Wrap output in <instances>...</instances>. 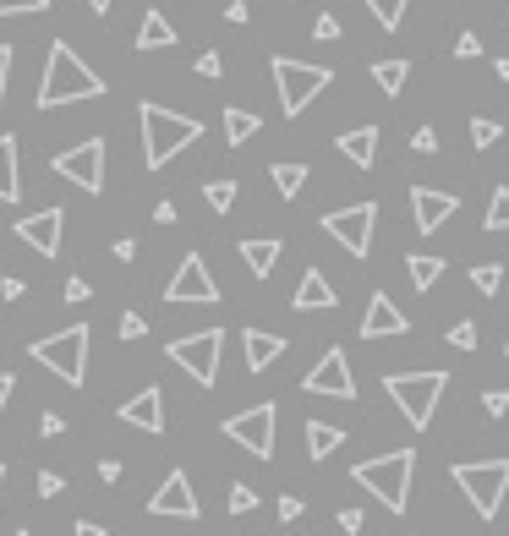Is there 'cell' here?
<instances>
[{"mask_svg": "<svg viewBox=\"0 0 509 536\" xmlns=\"http://www.w3.org/2000/svg\"><path fill=\"white\" fill-rule=\"evenodd\" d=\"M83 99H104V77L88 61H77V50L66 39H55L50 55H44V77H39L33 104L39 110H61V104H83Z\"/></svg>", "mask_w": 509, "mask_h": 536, "instance_id": "obj_1", "label": "cell"}, {"mask_svg": "<svg viewBox=\"0 0 509 536\" xmlns=\"http://www.w3.org/2000/svg\"><path fill=\"white\" fill-rule=\"evenodd\" d=\"M137 121H143V165L148 170H165L181 148H192L203 137V121L176 115L165 104H137Z\"/></svg>", "mask_w": 509, "mask_h": 536, "instance_id": "obj_2", "label": "cell"}, {"mask_svg": "<svg viewBox=\"0 0 509 536\" xmlns=\"http://www.w3.org/2000/svg\"><path fill=\"white\" fill-rule=\"evenodd\" d=\"M411 471H416V449H395V454H378V460L351 465L356 482H362L384 509H395V515H406V504H411Z\"/></svg>", "mask_w": 509, "mask_h": 536, "instance_id": "obj_3", "label": "cell"}, {"mask_svg": "<svg viewBox=\"0 0 509 536\" xmlns=\"http://www.w3.org/2000/svg\"><path fill=\"white\" fill-rule=\"evenodd\" d=\"M389 400L400 405V416H406L411 427H427L438 411V400H444L449 389V372H389L384 378Z\"/></svg>", "mask_w": 509, "mask_h": 536, "instance_id": "obj_4", "label": "cell"}, {"mask_svg": "<svg viewBox=\"0 0 509 536\" xmlns=\"http://www.w3.org/2000/svg\"><path fill=\"white\" fill-rule=\"evenodd\" d=\"M449 476H455V487L471 498V509L482 520H499L504 493H509V460H460Z\"/></svg>", "mask_w": 509, "mask_h": 536, "instance_id": "obj_5", "label": "cell"}, {"mask_svg": "<svg viewBox=\"0 0 509 536\" xmlns=\"http://www.w3.org/2000/svg\"><path fill=\"white\" fill-rule=\"evenodd\" d=\"M28 356L39 361L44 372H55L61 383H83L88 378V329L83 323H72V329H61V334H50V340H39V345H28Z\"/></svg>", "mask_w": 509, "mask_h": 536, "instance_id": "obj_6", "label": "cell"}, {"mask_svg": "<svg viewBox=\"0 0 509 536\" xmlns=\"http://www.w3.org/2000/svg\"><path fill=\"white\" fill-rule=\"evenodd\" d=\"M269 72H274V88H280V110L285 115H302L307 104L334 83L329 66H307V61H291V55H274Z\"/></svg>", "mask_w": 509, "mask_h": 536, "instance_id": "obj_7", "label": "cell"}, {"mask_svg": "<svg viewBox=\"0 0 509 536\" xmlns=\"http://www.w3.org/2000/svg\"><path fill=\"white\" fill-rule=\"evenodd\" d=\"M219 351H225V334H219V329H198V334H187V340L165 345V356L176 361L181 372H192L198 389H214V383H219Z\"/></svg>", "mask_w": 509, "mask_h": 536, "instance_id": "obj_8", "label": "cell"}, {"mask_svg": "<svg viewBox=\"0 0 509 536\" xmlns=\"http://www.w3.org/2000/svg\"><path fill=\"white\" fill-rule=\"evenodd\" d=\"M274 422H280V411H274V400H263V405H252V411L230 416L225 438H230V444H241L252 460H274Z\"/></svg>", "mask_w": 509, "mask_h": 536, "instance_id": "obj_9", "label": "cell"}, {"mask_svg": "<svg viewBox=\"0 0 509 536\" xmlns=\"http://www.w3.org/2000/svg\"><path fill=\"white\" fill-rule=\"evenodd\" d=\"M50 170H55L61 181L83 186L88 197H99V192H104V137H88V143H77V148H66V154H55Z\"/></svg>", "mask_w": 509, "mask_h": 536, "instance_id": "obj_10", "label": "cell"}, {"mask_svg": "<svg viewBox=\"0 0 509 536\" xmlns=\"http://www.w3.org/2000/svg\"><path fill=\"white\" fill-rule=\"evenodd\" d=\"M373 225H378V203H351V208L323 214V230H329L351 258H367V252H373Z\"/></svg>", "mask_w": 509, "mask_h": 536, "instance_id": "obj_11", "label": "cell"}, {"mask_svg": "<svg viewBox=\"0 0 509 536\" xmlns=\"http://www.w3.org/2000/svg\"><path fill=\"white\" fill-rule=\"evenodd\" d=\"M165 301H187V307H214L219 301V285H214V274H208V263L198 258V252L181 258L176 279L165 285Z\"/></svg>", "mask_w": 509, "mask_h": 536, "instance_id": "obj_12", "label": "cell"}, {"mask_svg": "<svg viewBox=\"0 0 509 536\" xmlns=\"http://www.w3.org/2000/svg\"><path fill=\"white\" fill-rule=\"evenodd\" d=\"M307 394H323V400H356V378H351V356L334 345V351H323V361L302 378Z\"/></svg>", "mask_w": 509, "mask_h": 536, "instance_id": "obj_13", "label": "cell"}, {"mask_svg": "<svg viewBox=\"0 0 509 536\" xmlns=\"http://www.w3.org/2000/svg\"><path fill=\"white\" fill-rule=\"evenodd\" d=\"M61 236H66V208H39V214L17 219V241H28L39 258H61Z\"/></svg>", "mask_w": 509, "mask_h": 536, "instance_id": "obj_14", "label": "cell"}, {"mask_svg": "<svg viewBox=\"0 0 509 536\" xmlns=\"http://www.w3.org/2000/svg\"><path fill=\"white\" fill-rule=\"evenodd\" d=\"M148 515H159V520H198V493H192V476H187V471H170L165 482L154 487V498H148Z\"/></svg>", "mask_w": 509, "mask_h": 536, "instance_id": "obj_15", "label": "cell"}, {"mask_svg": "<svg viewBox=\"0 0 509 536\" xmlns=\"http://www.w3.org/2000/svg\"><path fill=\"white\" fill-rule=\"evenodd\" d=\"M411 329V318L406 312L395 307V301L384 296V290H373V296H367V312H362V340H395V334H406Z\"/></svg>", "mask_w": 509, "mask_h": 536, "instance_id": "obj_16", "label": "cell"}, {"mask_svg": "<svg viewBox=\"0 0 509 536\" xmlns=\"http://www.w3.org/2000/svg\"><path fill=\"white\" fill-rule=\"evenodd\" d=\"M121 416L126 427H137V433H165V394L148 383V389H137L132 400H121Z\"/></svg>", "mask_w": 509, "mask_h": 536, "instance_id": "obj_17", "label": "cell"}, {"mask_svg": "<svg viewBox=\"0 0 509 536\" xmlns=\"http://www.w3.org/2000/svg\"><path fill=\"white\" fill-rule=\"evenodd\" d=\"M455 208H460L455 192H433V186H416L411 192V214H416V230H422V236H433Z\"/></svg>", "mask_w": 509, "mask_h": 536, "instance_id": "obj_18", "label": "cell"}, {"mask_svg": "<svg viewBox=\"0 0 509 536\" xmlns=\"http://www.w3.org/2000/svg\"><path fill=\"white\" fill-rule=\"evenodd\" d=\"M340 154L351 159L356 170H373V159H378V126H345V132H340Z\"/></svg>", "mask_w": 509, "mask_h": 536, "instance_id": "obj_19", "label": "cell"}, {"mask_svg": "<svg viewBox=\"0 0 509 536\" xmlns=\"http://www.w3.org/2000/svg\"><path fill=\"white\" fill-rule=\"evenodd\" d=\"M296 312H329L334 307V285L318 274V268H307L302 274V285H296V301H291Z\"/></svg>", "mask_w": 509, "mask_h": 536, "instance_id": "obj_20", "label": "cell"}, {"mask_svg": "<svg viewBox=\"0 0 509 536\" xmlns=\"http://www.w3.org/2000/svg\"><path fill=\"white\" fill-rule=\"evenodd\" d=\"M241 345H247V367L252 372L274 367V361L285 356V340H280V334H263V329H247V334H241Z\"/></svg>", "mask_w": 509, "mask_h": 536, "instance_id": "obj_21", "label": "cell"}, {"mask_svg": "<svg viewBox=\"0 0 509 536\" xmlns=\"http://www.w3.org/2000/svg\"><path fill=\"white\" fill-rule=\"evenodd\" d=\"M170 44H176L170 17H165V11H148L143 28H137V39H132V50H170Z\"/></svg>", "mask_w": 509, "mask_h": 536, "instance_id": "obj_22", "label": "cell"}, {"mask_svg": "<svg viewBox=\"0 0 509 536\" xmlns=\"http://www.w3.org/2000/svg\"><path fill=\"white\" fill-rule=\"evenodd\" d=\"M345 444V427H334V422H318V416H312L307 422V460H329L334 449Z\"/></svg>", "mask_w": 509, "mask_h": 536, "instance_id": "obj_23", "label": "cell"}, {"mask_svg": "<svg viewBox=\"0 0 509 536\" xmlns=\"http://www.w3.org/2000/svg\"><path fill=\"white\" fill-rule=\"evenodd\" d=\"M22 197V176H17V137H0V203Z\"/></svg>", "mask_w": 509, "mask_h": 536, "instance_id": "obj_24", "label": "cell"}, {"mask_svg": "<svg viewBox=\"0 0 509 536\" xmlns=\"http://www.w3.org/2000/svg\"><path fill=\"white\" fill-rule=\"evenodd\" d=\"M280 241H241V258H247V268H252V274H258V279H269L274 274V263H280Z\"/></svg>", "mask_w": 509, "mask_h": 536, "instance_id": "obj_25", "label": "cell"}, {"mask_svg": "<svg viewBox=\"0 0 509 536\" xmlns=\"http://www.w3.org/2000/svg\"><path fill=\"white\" fill-rule=\"evenodd\" d=\"M406 274H411L416 290H433L438 274H444V258H433V252H411V258H406Z\"/></svg>", "mask_w": 509, "mask_h": 536, "instance_id": "obj_26", "label": "cell"}, {"mask_svg": "<svg viewBox=\"0 0 509 536\" xmlns=\"http://www.w3.org/2000/svg\"><path fill=\"white\" fill-rule=\"evenodd\" d=\"M258 132H263V121L252 110H225V143L230 148H241L247 137H258Z\"/></svg>", "mask_w": 509, "mask_h": 536, "instance_id": "obj_27", "label": "cell"}, {"mask_svg": "<svg viewBox=\"0 0 509 536\" xmlns=\"http://www.w3.org/2000/svg\"><path fill=\"white\" fill-rule=\"evenodd\" d=\"M269 181H274V192L291 203V197L307 186V165H291V159H285V165H274V170H269Z\"/></svg>", "mask_w": 509, "mask_h": 536, "instance_id": "obj_28", "label": "cell"}, {"mask_svg": "<svg viewBox=\"0 0 509 536\" xmlns=\"http://www.w3.org/2000/svg\"><path fill=\"white\" fill-rule=\"evenodd\" d=\"M406 77H411V61H400V55H395V61H378V66H373V83L384 88L389 99H395V93L406 88Z\"/></svg>", "mask_w": 509, "mask_h": 536, "instance_id": "obj_29", "label": "cell"}, {"mask_svg": "<svg viewBox=\"0 0 509 536\" xmlns=\"http://www.w3.org/2000/svg\"><path fill=\"white\" fill-rule=\"evenodd\" d=\"M482 230H509V186H493V203L482 214Z\"/></svg>", "mask_w": 509, "mask_h": 536, "instance_id": "obj_30", "label": "cell"}, {"mask_svg": "<svg viewBox=\"0 0 509 536\" xmlns=\"http://www.w3.org/2000/svg\"><path fill=\"white\" fill-rule=\"evenodd\" d=\"M471 285H477L482 296H499V285H504V263H477V268H471Z\"/></svg>", "mask_w": 509, "mask_h": 536, "instance_id": "obj_31", "label": "cell"}, {"mask_svg": "<svg viewBox=\"0 0 509 536\" xmlns=\"http://www.w3.org/2000/svg\"><path fill=\"white\" fill-rule=\"evenodd\" d=\"M411 0H367V11L378 17V28H400V17H406Z\"/></svg>", "mask_w": 509, "mask_h": 536, "instance_id": "obj_32", "label": "cell"}, {"mask_svg": "<svg viewBox=\"0 0 509 536\" xmlns=\"http://www.w3.org/2000/svg\"><path fill=\"white\" fill-rule=\"evenodd\" d=\"M499 137H504L499 121H488V115H471V143H477V148H493Z\"/></svg>", "mask_w": 509, "mask_h": 536, "instance_id": "obj_33", "label": "cell"}, {"mask_svg": "<svg viewBox=\"0 0 509 536\" xmlns=\"http://www.w3.org/2000/svg\"><path fill=\"white\" fill-rule=\"evenodd\" d=\"M203 197H208V208H214V214H225V208L236 203V181H208Z\"/></svg>", "mask_w": 509, "mask_h": 536, "instance_id": "obj_34", "label": "cell"}, {"mask_svg": "<svg viewBox=\"0 0 509 536\" xmlns=\"http://www.w3.org/2000/svg\"><path fill=\"white\" fill-rule=\"evenodd\" d=\"M33 11H50V0H0V17H33Z\"/></svg>", "mask_w": 509, "mask_h": 536, "instance_id": "obj_35", "label": "cell"}, {"mask_svg": "<svg viewBox=\"0 0 509 536\" xmlns=\"http://www.w3.org/2000/svg\"><path fill=\"white\" fill-rule=\"evenodd\" d=\"M247 509H258V493H252L247 482L230 487V515H247Z\"/></svg>", "mask_w": 509, "mask_h": 536, "instance_id": "obj_36", "label": "cell"}, {"mask_svg": "<svg viewBox=\"0 0 509 536\" xmlns=\"http://www.w3.org/2000/svg\"><path fill=\"white\" fill-rule=\"evenodd\" d=\"M449 345H455V351H477V323H455V329H449Z\"/></svg>", "mask_w": 509, "mask_h": 536, "instance_id": "obj_37", "label": "cell"}, {"mask_svg": "<svg viewBox=\"0 0 509 536\" xmlns=\"http://www.w3.org/2000/svg\"><path fill=\"white\" fill-rule=\"evenodd\" d=\"M143 334H148V318H143V312H126V318H121V340L132 345V340H143Z\"/></svg>", "mask_w": 509, "mask_h": 536, "instance_id": "obj_38", "label": "cell"}, {"mask_svg": "<svg viewBox=\"0 0 509 536\" xmlns=\"http://www.w3.org/2000/svg\"><path fill=\"white\" fill-rule=\"evenodd\" d=\"M66 493V476L61 471H39V498H61Z\"/></svg>", "mask_w": 509, "mask_h": 536, "instance_id": "obj_39", "label": "cell"}, {"mask_svg": "<svg viewBox=\"0 0 509 536\" xmlns=\"http://www.w3.org/2000/svg\"><path fill=\"white\" fill-rule=\"evenodd\" d=\"M477 55H482V39H477V33H460V39H455V61H477Z\"/></svg>", "mask_w": 509, "mask_h": 536, "instance_id": "obj_40", "label": "cell"}, {"mask_svg": "<svg viewBox=\"0 0 509 536\" xmlns=\"http://www.w3.org/2000/svg\"><path fill=\"white\" fill-rule=\"evenodd\" d=\"M334 526H340L345 536H356V531L367 526V515H362V509H340V515H334Z\"/></svg>", "mask_w": 509, "mask_h": 536, "instance_id": "obj_41", "label": "cell"}, {"mask_svg": "<svg viewBox=\"0 0 509 536\" xmlns=\"http://www.w3.org/2000/svg\"><path fill=\"white\" fill-rule=\"evenodd\" d=\"M411 148H416V154H438V132H433V126H416Z\"/></svg>", "mask_w": 509, "mask_h": 536, "instance_id": "obj_42", "label": "cell"}, {"mask_svg": "<svg viewBox=\"0 0 509 536\" xmlns=\"http://www.w3.org/2000/svg\"><path fill=\"white\" fill-rule=\"evenodd\" d=\"M198 77H225V61H219L214 50H203L198 55Z\"/></svg>", "mask_w": 509, "mask_h": 536, "instance_id": "obj_43", "label": "cell"}, {"mask_svg": "<svg viewBox=\"0 0 509 536\" xmlns=\"http://www.w3.org/2000/svg\"><path fill=\"white\" fill-rule=\"evenodd\" d=\"M482 405H488V416H504L509 411V389H488V394H482Z\"/></svg>", "mask_w": 509, "mask_h": 536, "instance_id": "obj_44", "label": "cell"}, {"mask_svg": "<svg viewBox=\"0 0 509 536\" xmlns=\"http://www.w3.org/2000/svg\"><path fill=\"white\" fill-rule=\"evenodd\" d=\"M61 433H66V422H61L55 411H44V416H39V438H61Z\"/></svg>", "mask_w": 509, "mask_h": 536, "instance_id": "obj_45", "label": "cell"}, {"mask_svg": "<svg viewBox=\"0 0 509 536\" xmlns=\"http://www.w3.org/2000/svg\"><path fill=\"white\" fill-rule=\"evenodd\" d=\"M88 296H94V290H88V279H66V301H88Z\"/></svg>", "mask_w": 509, "mask_h": 536, "instance_id": "obj_46", "label": "cell"}, {"mask_svg": "<svg viewBox=\"0 0 509 536\" xmlns=\"http://www.w3.org/2000/svg\"><path fill=\"white\" fill-rule=\"evenodd\" d=\"M6 77H11V44H0V104H6Z\"/></svg>", "mask_w": 509, "mask_h": 536, "instance_id": "obj_47", "label": "cell"}, {"mask_svg": "<svg viewBox=\"0 0 509 536\" xmlns=\"http://www.w3.org/2000/svg\"><path fill=\"white\" fill-rule=\"evenodd\" d=\"M312 33H318V39H340V22H334L329 11H323V17H318V28H312Z\"/></svg>", "mask_w": 509, "mask_h": 536, "instance_id": "obj_48", "label": "cell"}, {"mask_svg": "<svg viewBox=\"0 0 509 536\" xmlns=\"http://www.w3.org/2000/svg\"><path fill=\"white\" fill-rule=\"evenodd\" d=\"M280 520H302V498L285 493V498H280Z\"/></svg>", "mask_w": 509, "mask_h": 536, "instance_id": "obj_49", "label": "cell"}, {"mask_svg": "<svg viewBox=\"0 0 509 536\" xmlns=\"http://www.w3.org/2000/svg\"><path fill=\"white\" fill-rule=\"evenodd\" d=\"M22 290H28V285H22V279H17V274H11V279H0V296H6V301H17V296H22Z\"/></svg>", "mask_w": 509, "mask_h": 536, "instance_id": "obj_50", "label": "cell"}, {"mask_svg": "<svg viewBox=\"0 0 509 536\" xmlns=\"http://www.w3.org/2000/svg\"><path fill=\"white\" fill-rule=\"evenodd\" d=\"M99 482H121V460H99Z\"/></svg>", "mask_w": 509, "mask_h": 536, "instance_id": "obj_51", "label": "cell"}, {"mask_svg": "<svg viewBox=\"0 0 509 536\" xmlns=\"http://www.w3.org/2000/svg\"><path fill=\"white\" fill-rule=\"evenodd\" d=\"M154 219H159V225H176V203H170V197H165V203L154 208Z\"/></svg>", "mask_w": 509, "mask_h": 536, "instance_id": "obj_52", "label": "cell"}, {"mask_svg": "<svg viewBox=\"0 0 509 536\" xmlns=\"http://www.w3.org/2000/svg\"><path fill=\"white\" fill-rule=\"evenodd\" d=\"M115 258H121V263H132V258H137V241H132V236H126V241H115Z\"/></svg>", "mask_w": 509, "mask_h": 536, "instance_id": "obj_53", "label": "cell"}, {"mask_svg": "<svg viewBox=\"0 0 509 536\" xmlns=\"http://www.w3.org/2000/svg\"><path fill=\"white\" fill-rule=\"evenodd\" d=\"M11 389H17V378H11V372H0V411H6V400H11Z\"/></svg>", "mask_w": 509, "mask_h": 536, "instance_id": "obj_54", "label": "cell"}, {"mask_svg": "<svg viewBox=\"0 0 509 536\" xmlns=\"http://www.w3.org/2000/svg\"><path fill=\"white\" fill-rule=\"evenodd\" d=\"M72 536H104V526H99V520H77Z\"/></svg>", "mask_w": 509, "mask_h": 536, "instance_id": "obj_55", "label": "cell"}, {"mask_svg": "<svg viewBox=\"0 0 509 536\" xmlns=\"http://www.w3.org/2000/svg\"><path fill=\"white\" fill-rule=\"evenodd\" d=\"M493 72H499L504 83H509V55H499V61H493Z\"/></svg>", "mask_w": 509, "mask_h": 536, "instance_id": "obj_56", "label": "cell"}, {"mask_svg": "<svg viewBox=\"0 0 509 536\" xmlns=\"http://www.w3.org/2000/svg\"><path fill=\"white\" fill-rule=\"evenodd\" d=\"M110 6H115V0H88V11H99V17H104Z\"/></svg>", "mask_w": 509, "mask_h": 536, "instance_id": "obj_57", "label": "cell"}, {"mask_svg": "<svg viewBox=\"0 0 509 536\" xmlns=\"http://www.w3.org/2000/svg\"><path fill=\"white\" fill-rule=\"evenodd\" d=\"M0 487H6V465H0Z\"/></svg>", "mask_w": 509, "mask_h": 536, "instance_id": "obj_58", "label": "cell"}, {"mask_svg": "<svg viewBox=\"0 0 509 536\" xmlns=\"http://www.w3.org/2000/svg\"><path fill=\"white\" fill-rule=\"evenodd\" d=\"M11 536H28V531H11Z\"/></svg>", "mask_w": 509, "mask_h": 536, "instance_id": "obj_59", "label": "cell"}, {"mask_svg": "<svg viewBox=\"0 0 509 536\" xmlns=\"http://www.w3.org/2000/svg\"><path fill=\"white\" fill-rule=\"evenodd\" d=\"M504 356H509V340H504Z\"/></svg>", "mask_w": 509, "mask_h": 536, "instance_id": "obj_60", "label": "cell"}]
</instances>
